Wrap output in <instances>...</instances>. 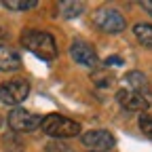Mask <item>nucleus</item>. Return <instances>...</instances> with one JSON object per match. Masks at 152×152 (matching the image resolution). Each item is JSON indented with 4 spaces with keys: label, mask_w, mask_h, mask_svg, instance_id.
<instances>
[{
    "label": "nucleus",
    "mask_w": 152,
    "mask_h": 152,
    "mask_svg": "<svg viewBox=\"0 0 152 152\" xmlns=\"http://www.w3.org/2000/svg\"><path fill=\"white\" fill-rule=\"evenodd\" d=\"M19 42L26 51H30L32 55H36L42 61H53L57 59V42L49 32L42 30H23L19 36Z\"/></svg>",
    "instance_id": "nucleus-1"
},
{
    "label": "nucleus",
    "mask_w": 152,
    "mask_h": 152,
    "mask_svg": "<svg viewBox=\"0 0 152 152\" xmlns=\"http://www.w3.org/2000/svg\"><path fill=\"white\" fill-rule=\"evenodd\" d=\"M40 129H42V133H47L49 137H55V140L76 137L80 133V125L68 116H61V114H49V116H45L40 123Z\"/></svg>",
    "instance_id": "nucleus-2"
},
{
    "label": "nucleus",
    "mask_w": 152,
    "mask_h": 152,
    "mask_svg": "<svg viewBox=\"0 0 152 152\" xmlns=\"http://www.w3.org/2000/svg\"><path fill=\"white\" fill-rule=\"evenodd\" d=\"M93 23L97 26L102 32H108V34H118L127 26L125 17L116 9H112V7H99L93 13Z\"/></svg>",
    "instance_id": "nucleus-3"
},
{
    "label": "nucleus",
    "mask_w": 152,
    "mask_h": 152,
    "mask_svg": "<svg viewBox=\"0 0 152 152\" xmlns=\"http://www.w3.org/2000/svg\"><path fill=\"white\" fill-rule=\"evenodd\" d=\"M30 95V83L15 78V80H7L0 83V102L7 106H19L26 97Z\"/></svg>",
    "instance_id": "nucleus-4"
},
{
    "label": "nucleus",
    "mask_w": 152,
    "mask_h": 152,
    "mask_svg": "<svg viewBox=\"0 0 152 152\" xmlns=\"http://www.w3.org/2000/svg\"><path fill=\"white\" fill-rule=\"evenodd\" d=\"M7 121H9V127H11L15 133H32V131H36V129H40V123H42V118L38 116V114L28 112V110H23V108L11 110V114H9Z\"/></svg>",
    "instance_id": "nucleus-5"
},
{
    "label": "nucleus",
    "mask_w": 152,
    "mask_h": 152,
    "mask_svg": "<svg viewBox=\"0 0 152 152\" xmlns=\"http://www.w3.org/2000/svg\"><path fill=\"white\" fill-rule=\"evenodd\" d=\"M83 144L89 148V152H108L116 146V140L110 131H104V129H93L89 133L80 137Z\"/></svg>",
    "instance_id": "nucleus-6"
},
{
    "label": "nucleus",
    "mask_w": 152,
    "mask_h": 152,
    "mask_svg": "<svg viewBox=\"0 0 152 152\" xmlns=\"http://www.w3.org/2000/svg\"><path fill=\"white\" fill-rule=\"evenodd\" d=\"M70 57L78 66H85V68H95L97 66V53H95V49L85 40H74L70 45Z\"/></svg>",
    "instance_id": "nucleus-7"
},
{
    "label": "nucleus",
    "mask_w": 152,
    "mask_h": 152,
    "mask_svg": "<svg viewBox=\"0 0 152 152\" xmlns=\"http://www.w3.org/2000/svg\"><path fill=\"white\" fill-rule=\"evenodd\" d=\"M116 102H118L125 110H129V112H144V110H148V106H150V102L144 97V95L131 91V89H121V91L116 93Z\"/></svg>",
    "instance_id": "nucleus-8"
},
{
    "label": "nucleus",
    "mask_w": 152,
    "mask_h": 152,
    "mask_svg": "<svg viewBox=\"0 0 152 152\" xmlns=\"http://www.w3.org/2000/svg\"><path fill=\"white\" fill-rule=\"evenodd\" d=\"M19 68H21V55L9 45H0V70L13 72V70H19Z\"/></svg>",
    "instance_id": "nucleus-9"
},
{
    "label": "nucleus",
    "mask_w": 152,
    "mask_h": 152,
    "mask_svg": "<svg viewBox=\"0 0 152 152\" xmlns=\"http://www.w3.org/2000/svg\"><path fill=\"white\" fill-rule=\"evenodd\" d=\"M127 83L131 85V91L144 95V97L148 99V95H150V83H148V78H146L142 72H137V70L129 72V74H127Z\"/></svg>",
    "instance_id": "nucleus-10"
},
{
    "label": "nucleus",
    "mask_w": 152,
    "mask_h": 152,
    "mask_svg": "<svg viewBox=\"0 0 152 152\" xmlns=\"http://www.w3.org/2000/svg\"><path fill=\"white\" fill-rule=\"evenodd\" d=\"M133 34H135V38L140 40V45L152 49V23H135L133 26Z\"/></svg>",
    "instance_id": "nucleus-11"
},
{
    "label": "nucleus",
    "mask_w": 152,
    "mask_h": 152,
    "mask_svg": "<svg viewBox=\"0 0 152 152\" xmlns=\"http://www.w3.org/2000/svg\"><path fill=\"white\" fill-rule=\"evenodd\" d=\"M36 4H38L36 0H2V7H7L11 11H30Z\"/></svg>",
    "instance_id": "nucleus-12"
},
{
    "label": "nucleus",
    "mask_w": 152,
    "mask_h": 152,
    "mask_svg": "<svg viewBox=\"0 0 152 152\" xmlns=\"http://www.w3.org/2000/svg\"><path fill=\"white\" fill-rule=\"evenodd\" d=\"M59 11L64 17H78L83 11H85V4L83 2H59Z\"/></svg>",
    "instance_id": "nucleus-13"
},
{
    "label": "nucleus",
    "mask_w": 152,
    "mask_h": 152,
    "mask_svg": "<svg viewBox=\"0 0 152 152\" xmlns=\"http://www.w3.org/2000/svg\"><path fill=\"white\" fill-rule=\"evenodd\" d=\"M140 129H142V133L148 140H152V116L142 114V116H140Z\"/></svg>",
    "instance_id": "nucleus-14"
},
{
    "label": "nucleus",
    "mask_w": 152,
    "mask_h": 152,
    "mask_svg": "<svg viewBox=\"0 0 152 152\" xmlns=\"http://www.w3.org/2000/svg\"><path fill=\"white\" fill-rule=\"evenodd\" d=\"M142 9H144L148 15H152V0H144V2H142Z\"/></svg>",
    "instance_id": "nucleus-15"
},
{
    "label": "nucleus",
    "mask_w": 152,
    "mask_h": 152,
    "mask_svg": "<svg viewBox=\"0 0 152 152\" xmlns=\"http://www.w3.org/2000/svg\"><path fill=\"white\" fill-rule=\"evenodd\" d=\"M108 64H114V66H121L123 61H121V57H110V59H108Z\"/></svg>",
    "instance_id": "nucleus-16"
},
{
    "label": "nucleus",
    "mask_w": 152,
    "mask_h": 152,
    "mask_svg": "<svg viewBox=\"0 0 152 152\" xmlns=\"http://www.w3.org/2000/svg\"><path fill=\"white\" fill-rule=\"evenodd\" d=\"M0 38H7V32H4L2 28H0Z\"/></svg>",
    "instance_id": "nucleus-17"
}]
</instances>
